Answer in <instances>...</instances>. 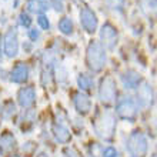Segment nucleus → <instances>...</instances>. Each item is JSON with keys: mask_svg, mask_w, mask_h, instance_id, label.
I'll return each instance as SVG.
<instances>
[{"mask_svg": "<svg viewBox=\"0 0 157 157\" xmlns=\"http://www.w3.org/2000/svg\"><path fill=\"white\" fill-rule=\"evenodd\" d=\"M116 126H117L116 116L112 112H109V110L100 112L96 116L94 121H93L94 133L103 140H112L113 136H114V132H116Z\"/></svg>", "mask_w": 157, "mask_h": 157, "instance_id": "nucleus-1", "label": "nucleus"}, {"mask_svg": "<svg viewBox=\"0 0 157 157\" xmlns=\"http://www.w3.org/2000/svg\"><path fill=\"white\" fill-rule=\"evenodd\" d=\"M86 62L91 71L97 73V71L103 70L106 66V62H107V56H106V50H104L101 43L91 41L89 44L86 53Z\"/></svg>", "mask_w": 157, "mask_h": 157, "instance_id": "nucleus-2", "label": "nucleus"}, {"mask_svg": "<svg viewBox=\"0 0 157 157\" xmlns=\"http://www.w3.org/2000/svg\"><path fill=\"white\" fill-rule=\"evenodd\" d=\"M127 150L133 157H144L149 150L147 139L141 132H133L127 139Z\"/></svg>", "mask_w": 157, "mask_h": 157, "instance_id": "nucleus-3", "label": "nucleus"}, {"mask_svg": "<svg viewBox=\"0 0 157 157\" xmlns=\"http://www.w3.org/2000/svg\"><path fill=\"white\" fill-rule=\"evenodd\" d=\"M117 94V86L116 80L112 76H106L101 78L99 86V99L104 104H112L116 100Z\"/></svg>", "mask_w": 157, "mask_h": 157, "instance_id": "nucleus-4", "label": "nucleus"}, {"mask_svg": "<svg viewBox=\"0 0 157 157\" xmlns=\"http://www.w3.org/2000/svg\"><path fill=\"white\" fill-rule=\"evenodd\" d=\"M116 113L120 119L133 121L137 117V103L132 97L124 96L117 101L116 104Z\"/></svg>", "mask_w": 157, "mask_h": 157, "instance_id": "nucleus-5", "label": "nucleus"}, {"mask_svg": "<svg viewBox=\"0 0 157 157\" xmlns=\"http://www.w3.org/2000/svg\"><path fill=\"white\" fill-rule=\"evenodd\" d=\"M3 46H4V53L10 59L16 57L19 53V39H17V29L12 27L9 29L4 34L3 39Z\"/></svg>", "mask_w": 157, "mask_h": 157, "instance_id": "nucleus-6", "label": "nucleus"}, {"mask_svg": "<svg viewBox=\"0 0 157 157\" xmlns=\"http://www.w3.org/2000/svg\"><path fill=\"white\" fill-rule=\"evenodd\" d=\"M80 23L87 33H94L97 30V25H99L96 13L89 7H83L80 10Z\"/></svg>", "mask_w": 157, "mask_h": 157, "instance_id": "nucleus-7", "label": "nucleus"}, {"mask_svg": "<svg viewBox=\"0 0 157 157\" xmlns=\"http://www.w3.org/2000/svg\"><path fill=\"white\" fill-rule=\"evenodd\" d=\"M100 39H101V44L103 47L107 49H113L117 43V30L114 26H112L110 23L103 25L101 30H100Z\"/></svg>", "mask_w": 157, "mask_h": 157, "instance_id": "nucleus-8", "label": "nucleus"}, {"mask_svg": "<svg viewBox=\"0 0 157 157\" xmlns=\"http://www.w3.org/2000/svg\"><path fill=\"white\" fill-rule=\"evenodd\" d=\"M154 93L149 83H143L137 90V104L143 109H147L153 104Z\"/></svg>", "mask_w": 157, "mask_h": 157, "instance_id": "nucleus-9", "label": "nucleus"}, {"mask_svg": "<svg viewBox=\"0 0 157 157\" xmlns=\"http://www.w3.org/2000/svg\"><path fill=\"white\" fill-rule=\"evenodd\" d=\"M17 100L21 107H32L36 101V91L32 86L21 87L17 93Z\"/></svg>", "mask_w": 157, "mask_h": 157, "instance_id": "nucleus-10", "label": "nucleus"}, {"mask_svg": "<svg viewBox=\"0 0 157 157\" xmlns=\"http://www.w3.org/2000/svg\"><path fill=\"white\" fill-rule=\"evenodd\" d=\"M73 104H75L77 113H80V114H87L91 109V101L89 99V96L82 93V91H77L73 94Z\"/></svg>", "mask_w": 157, "mask_h": 157, "instance_id": "nucleus-11", "label": "nucleus"}, {"mask_svg": "<svg viewBox=\"0 0 157 157\" xmlns=\"http://www.w3.org/2000/svg\"><path fill=\"white\" fill-rule=\"evenodd\" d=\"M52 133H53L56 141L62 143V144H66V143H69V141L71 140L70 130L62 123H53V126H52Z\"/></svg>", "mask_w": 157, "mask_h": 157, "instance_id": "nucleus-12", "label": "nucleus"}, {"mask_svg": "<svg viewBox=\"0 0 157 157\" xmlns=\"http://www.w3.org/2000/svg\"><path fill=\"white\" fill-rule=\"evenodd\" d=\"M29 78V67L25 63H17L10 71V80L13 83H25Z\"/></svg>", "mask_w": 157, "mask_h": 157, "instance_id": "nucleus-13", "label": "nucleus"}, {"mask_svg": "<svg viewBox=\"0 0 157 157\" xmlns=\"http://www.w3.org/2000/svg\"><path fill=\"white\" fill-rule=\"evenodd\" d=\"M121 82L126 89H137L141 83V76L136 70H127L121 76Z\"/></svg>", "mask_w": 157, "mask_h": 157, "instance_id": "nucleus-14", "label": "nucleus"}, {"mask_svg": "<svg viewBox=\"0 0 157 157\" xmlns=\"http://www.w3.org/2000/svg\"><path fill=\"white\" fill-rule=\"evenodd\" d=\"M16 147V139L12 133H4L0 136V153L10 154Z\"/></svg>", "mask_w": 157, "mask_h": 157, "instance_id": "nucleus-15", "label": "nucleus"}, {"mask_svg": "<svg viewBox=\"0 0 157 157\" xmlns=\"http://www.w3.org/2000/svg\"><path fill=\"white\" fill-rule=\"evenodd\" d=\"M27 9H29L30 12L41 14L43 12H46V10L49 9V4L43 3L40 0H29V2H27Z\"/></svg>", "mask_w": 157, "mask_h": 157, "instance_id": "nucleus-16", "label": "nucleus"}, {"mask_svg": "<svg viewBox=\"0 0 157 157\" xmlns=\"http://www.w3.org/2000/svg\"><path fill=\"white\" fill-rule=\"evenodd\" d=\"M59 30L66 36L73 33V21H71L70 17H63L62 20L59 21Z\"/></svg>", "mask_w": 157, "mask_h": 157, "instance_id": "nucleus-17", "label": "nucleus"}, {"mask_svg": "<svg viewBox=\"0 0 157 157\" xmlns=\"http://www.w3.org/2000/svg\"><path fill=\"white\" fill-rule=\"evenodd\" d=\"M140 4L147 14L157 13V0H140Z\"/></svg>", "mask_w": 157, "mask_h": 157, "instance_id": "nucleus-18", "label": "nucleus"}, {"mask_svg": "<svg viewBox=\"0 0 157 157\" xmlns=\"http://www.w3.org/2000/svg\"><path fill=\"white\" fill-rule=\"evenodd\" d=\"M77 84L82 90H90L91 86H93V80H91L89 76L86 75H78L77 77Z\"/></svg>", "mask_w": 157, "mask_h": 157, "instance_id": "nucleus-19", "label": "nucleus"}, {"mask_svg": "<svg viewBox=\"0 0 157 157\" xmlns=\"http://www.w3.org/2000/svg\"><path fill=\"white\" fill-rule=\"evenodd\" d=\"M90 156L91 157H103V147L99 143H93L90 146Z\"/></svg>", "mask_w": 157, "mask_h": 157, "instance_id": "nucleus-20", "label": "nucleus"}, {"mask_svg": "<svg viewBox=\"0 0 157 157\" xmlns=\"http://www.w3.org/2000/svg\"><path fill=\"white\" fill-rule=\"evenodd\" d=\"M19 23H20L21 26H25V27H30V25H32V19H30V16L27 14V13L21 12L20 14H19Z\"/></svg>", "mask_w": 157, "mask_h": 157, "instance_id": "nucleus-21", "label": "nucleus"}, {"mask_svg": "<svg viewBox=\"0 0 157 157\" xmlns=\"http://www.w3.org/2000/svg\"><path fill=\"white\" fill-rule=\"evenodd\" d=\"M3 109H4V110H2V114H3L4 117H9L10 114H13V113H14V103L7 101V103H4Z\"/></svg>", "mask_w": 157, "mask_h": 157, "instance_id": "nucleus-22", "label": "nucleus"}, {"mask_svg": "<svg viewBox=\"0 0 157 157\" xmlns=\"http://www.w3.org/2000/svg\"><path fill=\"white\" fill-rule=\"evenodd\" d=\"M37 23L40 25L41 29H44V30H49L50 29V21H49V19H47L44 14H39Z\"/></svg>", "mask_w": 157, "mask_h": 157, "instance_id": "nucleus-23", "label": "nucleus"}, {"mask_svg": "<svg viewBox=\"0 0 157 157\" xmlns=\"http://www.w3.org/2000/svg\"><path fill=\"white\" fill-rule=\"evenodd\" d=\"M119 153H117V150L112 146H109V147H103V157H117Z\"/></svg>", "mask_w": 157, "mask_h": 157, "instance_id": "nucleus-24", "label": "nucleus"}, {"mask_svg": "<svg viewBox=\"0 0 157 157\" xmlns=\"http://www.w3.org/2000/svg\"><path fill=\"white\" fill-rule=\"evenodd\" d=\"M34 149H36V144L32 143V141H29V143H26V144L23 146V153H25L26 156H30V154L33 153Z\"/></svg>", "mask_w": 157, "mask_h": 157, "instance_id": "nucleus-25", "label": "nucleus"}, {"mask_svg": "<svg viewBox=\"0 0 157 157\" xmlns=\"http://www.w3.org/2000/svg\"><path fill=\"white\" fill-rule=\"evenodd\" d=\"M39 36H40V33H39V30H36V29L29 30V37L32 39V40H37Z\"/></svg>", "mask_w": 157, "mask_h": 157, "instance_id": "nucleus-26", "label": "nucleus"}, {"mask_svg": "<svg viewBox=\"0 0 157 157\" xmlns=\"http://www.w3.org/2000/svg\"><path fill=\"white\" fill-rule=\"evenodd\" d=\"M53 6H54V10H56V12H63V4L60 3V2H57V0L53 2Z\"/></svg>", "mask_w": 157, "mask_h": 157, "instance_id": "nucleus-27", "label": "nucleus"}, {"mask_svg": "<svg viewBox=\"0 0 157 157\" xmlns=\"http://www.w3.org/2000/svg\"><path fill=\"white\" fill-rule=\"evenodd\" d=\"M2 57H3V53H2V37H0V62H2Z\"/></svg>", "mask_w": 157, "mask_h": 157, "instance_id": "nucleus-28", "label": "nucleus"}, {"mask_svg": "<svg viewBox=\"0 0 157 157\" xmlns=\"http://www.w3.org/2000/svg\"><path fill=\"white\" fill-rule=\"evenodd\" d=\"M37 157H47V154H46V153H40Z\"/></svg>", "mask_w": 157, "mask_h": 157, "instance_id": "nucleus-29", "label": "nucleus"}, {"mask_svg": "<svg viewBox=\"0 0 157 157\" xmlns=\"http://www.w3.org/2000/svg\"><path fill=\"white\" fill-rule=\"evenodd\" d=\"M151 157H157V154H154V156H151Z\"/></svg>", "mask_w": 157, "mask_h": 157, "instance_id": "nucleus-30", "label": "nucleus"}]
</instances>
